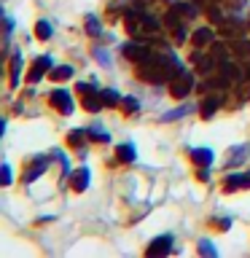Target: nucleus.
<instances>
[{
    "label": "nucleus",
    "mask_w": 250,
    "mask_h": 258,
    "mask_svg": "<svg viewBox=\"0 0 250 258\" xmlns=\"http://www.w3.org/2000/svg\"><path fill=\"white\" fill-rule=\"evenodd\" d=\"M124 54L127 56H132V59H145V48H140V46H124Z\"/></svg>",
    "instance_id": "nucleus-6"
},
{
    "label": "nucleus",
    "mask_w": 250,
    "mask_h": 258,
    "mask_svg": "<svg viewBox=\"0 0 250 258\" xmlns=\"http://www.w3.org/2000/svg\"><path fill=\"white\" fill-rule=\"evenodd\" d=\"M51 35V27H48V22H40L38 24V38H48Z\"/></svg>",
    "instance_id": "nucleus-10"
},
{
    "label": "nucleus",
    "mask_w": 250,
    "mask_h": 258,
    "mask_svg": "<svg viewBox=\"0 0 250 258\" xmlns=\"http://www.w3.org/2000/svg\"><path fill=\"white\" fill-rule=\"evenodd\" d=\"M70 76H73V68H59V70H54V78H56V81L70 78Z\"/></svg>",
    "instance_id": "nucleus-9"
},
{
    "label": "nucleus",
    "mask_w": 250,
    "mask_h": 258,
    "mask_svg": "<svg viewBox=\"0 0 250 258\" xmlns=\"http://www.w3.org/2000/svg\"><path fill=\"white\" fill-rule=\"evenodd\" d=\"M199 250H202V253H207V255H215V247H213V245H207V242H202Z\"/></svg>",
    "instance_id": "nucleus-13"
},
{
    "label": "nucleus",
    "mask_w": 250,
    "mask_h": 258,
    "mask_svg": "<svg viewBox=\"0 0 250 258\" xmlns=\"http://www.w3.org/2000/svg\"><path fill=\"white\" fill-rule=\"evenodd\" d=\"M124 105H127V110H129V113H135V110H137V100H135V97H127Z\"/></svg>",
    "instance_id": "nucleus-12"
},
{
    "label": "nucleus",
    "mask_w": 250,
    "mask_h": 258,
    "mask_svg": "<svg viewBox=\"0 0 250 258\" xmlns=\"http://www.w3.org/2000/svg\"><path fill=\"white\" fill-rule=\"evenodd\" d=\"M118 159H121V161H132V159H135V145H132V143H129V145H127V143L118 145Z\"/></svg>",
    "instance_id": "nucleus-4"
},
{
    "label": "nucleus",
    "mask_w": 250,
    "mask_h": 258,
    "mask_svg": "<svg viewBox=\"0 0 250 258\" xmlns=\"http://www.w3.org/2000/svg\"><path fill=\"white\" fill-rule=\"evenodd\" d=\"M189 84H191V76L189 73H183V70H177V81H172V94L175 97H183L185 92H189Z\"/></svg>",
    "instance_id": "nucleus-2"
},
{
    "label": "nucleus",
    "mask_w": 250,
    "mask_h": 258,
    "mask_svg": "<svg viewBox=\"0 0 250 258\" xmlns=\"http://www.w3.org/2000/svg\"><path fill=\"white\" fill-rule=\"evenodd\" d=\"M191 108H180V110H169V113H164V116H161V121H172V118H180V116H185V113H189Z\"/></svg>",
    "instance_id": "nucleus-7"
},
{
    "label": "nucleus",
    "mask_w": 250,
    "mask_h": 258,
    "mask_svg": "<svg viewBox=\"0 0 250 258\" xmlns=\"http://www.w3.org/2000/svg\"><path fill=\"white\" fill-rule=\"evenodd\" d=\"M191 156H194V161H199V164H210V161H213V153H210L207 148H197Z\"/></svg>",
    "instance_id": "nucleus-5"
},
{
    "label": "nucleus",
    "mask_w": 250,
    "mask_h": 258,
    "mask_svg": "<svg viewBox=\"0 0 250 258\" xmlns=\"http://www.w3.org/2000/svg\"><path fill=\"white\" fill-rule=\"evenodd\" d=\"M51 102L56 105V110L59 113H70L73 110V102H70V97L62 92V89H56V92L51 94Z\"/></svg>",
    "instance_id": "nucleus-1"
},
{
    "label": "nucleus",
    "mask_w": 250,
    "mask_h": 258,
    "mask_svg": "<svg viewBox=\"0 0 250 258\" xmlns=\"http://www.w3.org/2000/svg\"><path fill=\"white\" fill-rule=\"evenodd\" d=\"M84 185H89V169H78V180H76V188L81 191Z\"/></svg>",
    "instance_id": "nucleus-8"
},
{
    "label": "nucleus",
    "mask_w": 250,
    "mask_h": 258,
    "mask_svg": "<svg viewBox=\"0 0 250 258\" xmlns=\"http://www.w3.org/2000/svg\"><path fill=\"white\" fill-rule=\"evenodd\" d=\"M169 247H172V237H161L159 242H153V245L148 247V255H153V253H167Z\"/></svg>",
    "instance_id": "nucleus-3"
},
{
    "label": "nucleus",
    "mask_w": 250,
    "mask_h": 258,
    "mask_svg": "<svg viewBox=\"0 0 250 258\" xmlns=\"http://www.w3.org/2000/svg\"><path fill=\"white\" fill-rule=\"evenodd\" d=\"M89 32H92V35H97V32H100V24H97V19H94V16H89Z\"/></svg>",
    "instance_id": "nucleus-11"
}]
</instances>
